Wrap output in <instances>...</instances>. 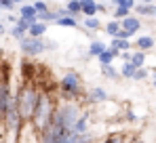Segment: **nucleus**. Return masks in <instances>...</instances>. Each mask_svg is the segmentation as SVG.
<instances>
[{
    "mask_svg": "<svg viewBox=\"0 0 156 143\" xmlns=\"http://www.w3.org/2000/svg\"><path fill=\"white\" fill-rule=\"evenodd\" d=\"M40 93H42V89H38L36 82H21V86L15 91L17 107H19V114L23 116V120H32L34 110L38 105V99H40Z\"/></svg>",
    "mask_w": 156,
    "mask_h": 143,
    "instance_id": "obj_1",
    "label": "nucleus"
},
{
    "mask_svg": "<svg viewBox=\"0 0 156 143\" xmlns=\"http://www.w3.org/2000/svg\"><path fill=\"white\" fill-rule=\"evenodd\" d=\"M59 103V97L51 95V91H42L40 93V99H38V105L34 110V116H32V124L36 126L38 133H42L49 124H51V118L55 114V107Z\"/></svg>",
    "mask_w": 156,
    "mask_h": 143,
    "instance_id": "obj_2",
    "label": "nucleus"
},
{
    "mask_svg": "<svg viewBox=\"0 0 156 143\" xmlns=\"http://www.w3.org/2000/svg\"><path fill=\"white\" fill-rule=\"evenodd\" d=\"M82 78L74 70H68L59 78V99H82Z\"/></svg>",
    "mask_w": 156,
    "mask_h": 143,
    "instance_id": "obj_3",
    "label": "nucleus"
},
{
    "mask_svg": "<svg viewBox=\"0 0 156 143\" xmlns=\"http://www.w3.org/2000/svg\"><path fill=\"white\" fill-rule=\"evenodd\" d=\"M19 48H21V53L26 55V57H38V55H42V53H47V47H44V36H23L21 40H19Z\"/></svg>",
    "mask_w": 156,
    "mask_h": 143,
    "instance_id": "obj_4",
    "label": "nucleus"
},
{
    "mask_svg": "<svg viewBox=\"0 0 156 143\" xmlns=\"http://www.w3.org/2000/svg\"><path fill=\"white\" fill-rule=\"evenodd\" d=\"M105 99H110V95H108V91H105L104 86H91V89L87 91V95H84L87 105H99Z\"/></svg>",
    "mask_w": 156,
    "mask_h": 143,
    "instance_id": "obj_5",
    "label": "nucleus"
},
{
    "mask_svg": "<svg viewBox=\"0 0 156 143\" xmlns=\"http://www.w3.org/2000/svg\"><path fill=\"white\" fill-rule=\"evenodd\" d=\"M21 78L23 82H36L38 80V65L32 59H23L21 61Z\"/></svg>",
    "mask_w": 156,
    "mask_h": 143,
    "instance_id": "obj_6",
    "label": "nucleus"
},
{
    "mask_svg": "<svg viewBox=\"0 0 156 143\" xmlns=\"http://www.w3.org/2000/svg\"><path fill=\"white\" fill-rule=\"evenodd\" d=\"M156 47V40L154 36H137L135 38V42H133V48H139V51H154Z\"/></svg>",
    "mask_w": 156,
    "mask_h": 143,
    "instance_id": "obj_7",
    "label": "nucleus"
},
{
    "mask_svg": "<svg viewBox=\"0 0 156 143\" xmlns=\"http://www.w3.org/2000/svg\"><path fill=\"white\" fill-rule=\"evenodd\" d=\"M19 17H23L27 19L30 23H34V21H38V11H36V6L34 4H19Z\"/></svg>",
    "mask_w": 156,
    "mask_h": 143,
    "instance_id": "obj_8",
    "label": "nucleus"
},
{
    "mask_svg": "<svg viewBox=\"0 0 156 143\" xmlns=\"http://www.w3.org/2000/svg\"><path fill=\"white\" fill-rule=\"evenodd\" d=\"M120 25H122L125 30H129L131 34L135 36V34H137V30H141V19H139L137 15H129V17L120 19Z\"/></svg>",
    "mask_w": 156,
    "mask_h": 143,
    "instance_id": "obj_9",
    "label": "nucleus"
},
{
    "mask_svg": "<svg viewBox=\"0 0 156 143\" xmlns=\"http://www.w3.org/2000/svg\"><path fill=\"white\" fill-rule=\"evenodd\" d=\"M135 11L141 17H156V4L154 2H137L135 4Z\"/></svg>",
    "mask_w": 156,
    "mask_h": 143,
    "instance_id": "obj_10",
    "label": "nucleus"
},
{
    "mask_svg": "<svg viewBox=\"0 0 156 143\" xmlns=\"http://www.w3.org/2000/svg\"><path fill=\"white\" fill-rule=\"evenodd\" d=\"M105 48H108V44H104L101 40H95V38H93V40H91V44H89V53H87V59H91V57H95V59H97V57H99V55L104 53Z\"/></svg>",
    "mask_w": 156,
    "mask_h": 143,
    "instance_id": "obj_11",
    "label": "nucleus"
},
{
    "mask_svg": "<svg viewBox=\"0 0 156 143\" xmlns=\"http://www.w3.org/2000/svg\"><path fill=\"white\" fill-rule=\"evenodd\" d=\"M47 30H49V23L38 19V21H34V23L30 25L27 34H30V36H38V38H40V36H44V34H47Z\"/></svg>",
    "mask_w": 156,
    "mask_h": 143,
    "instance_id": "obj_12",
    "label": "nucleus"
},
{
    "mask_svg": "<svg viewBox=\"0 0 156 143\" xmlns=\"http://www.w3.org/2000/svg\"><path fill=\"white\" fill-rule=\"evenodd\" d=\"M55 23L59 25V27H72V30H76V27H78V17L70 15V13H66V15H61Z\"/></svg>",
    "mask_w": 156,
    "mask_h": 143,
    "instance_id": "obj_13",
    "label": "nucleus"
},
{
    "mask_svg": "<svg viewBox=\"0 0 156 143\" xmlns=\"http://www.w3.org/2000/svg\"><path fill=\"white\" fill-rule=\"evenodd\" d=\"M80 2H82V15H84V17H93V15L99 13L95 0H80Z\"/></svg>",
    "mask_w": 156,
    "mask_h": 143,
    "instance_id": "obj_14",
    "label": "nucleus"
},
{
    "mask_svg": "<svg viewBox=\"0 0 156 143\" xmlns=\"http://www.w3.org/2000/svg\"><path fill=\"white\" fill-rule=\"evenodd\" d=\"M66 11L70 13V15H74V17H84L82 15V2L80 0H70V2H66Z\"/></svg>",
    "mask_w": 156,
    "mask_h": 143,
    "instance_id": "obj_15",
    "label": "nucleus"
},
{
    "mask_svg": "<svg viewBox=\"0 0 156 143\" xmlns=\"http://www.w3.org/2000/svg\"><path fill=\"white\" fill-rule=\"evenodd\" d=\"M135 72H137V65H133L131 61H122V65H120V76H122V78H127V80H133Z\"/></svg>",
    "mask_w": 156,
    "mask_h": 143,
    "instance_id": "obj_16",
    "label": "nucleus"
},
{
    "mask_svg": "<svg viewBox=\"0 0 156 143\" xmlns=\"http://www.w3.org/2000/svg\"><path fill=\"white\" fill-rule=\"evenodd\" d=\"M101 74H104V78H108V80H116V78H120V70H116L114 63L101 65Z\"/></svg>",
    "mask_w": 156,
    "mask_h": 143,
    "instance_id": "obj_17",
    "label": "nucleus"
},
{
    "mask_svg": "<svg viewBox=\"0 0 156 143\" xmlns=\"http://www.w3.org/2000/svg\"><path fill=\"white\" fill-rule=\"evenodd\" d=\"M131 63L141 68L146 65V51H139V48H133V57H131Z\"/></svg>",
    "mask_w": 156,
    "mask_h": 143,
    "instance_id": "obj_18",
    "label": "nucleus"
},
{
    "mask_svg": "<svg viewBox=\"0 0 156 143\" xmlns=\"http://www.w3.org/2000/svg\"><path fill=\"white\" fill-rule=\"evenodd\" d=\"M120 27H122V25H120V19H112V21H108V23H105L104 32L108 34V36H112V38H114V36L118 34V30H120Z\"/></svg>",
    "mask_w": 156,
    "mask_h": 143,
    "instance_id": "obj_19",
    "label": "nucleus"
},
{
    "mask_svg": "<svg viewBox=\"0 0 156 143\" xmlns=\"http://www.w3.org/2000/svg\"><path fill=\"white\" fill-rule=\"evenodd\" d=\"M114 59H116V55H114V53L110 51V47H108V48L104 51V53H101V55L97 57L99 65H108V63H114Z\"/></svg>",
    "mask_w": 156,
    "mask_h": 143,
    "instance_id": "obj_20",
    "label": "nucleus"
},
{
    "mask_svg": "<svg viewBox=\"0 0 156 143\" xmlns=\"http://www.w3.org/2000/svg\"><path fill=\"white\" fill-rule=\"evenodd\" d=\"M131 11L129 6H114V11H112V19H125V17H129Z\"/></svg>",
    "mask_w": 156,
    "mask_h": 143,
    "instance_id": "obj_21",
    "label": "nucleus"
},
{
    "mask_svg": "<svg viewBox=\"0 0 156 143\" xmlns=\"http://www.w3.org/2000/svg\"><path fill=\"white\" fill-rule=\"evenodd\" d=\"M82 27H87V30H99V27H101V21H99L95 15H93V17H84Z\"/></svg>",
    "mask_w": 156,
    "mask_h": 143,
    "instance_id": "obj_22",
    "label": "nucleus"
},
{
    "mask_svg": "<svg viewBox=\"0 0 156 143\" xmlns=\"http://www.w3.org/2000/svg\"><path fill=\"white\" fill-rule=\"evenodd\" d=\"M133 137H125L122 133H110V135H105L104 141H112V143H118V141H129Z\"/></svg>",
    "mask_w": 156,
    "mask_h": 143,
    "instance_id": "obj_23",
    "label": "nucleus"
},
{
    "mask_svg": "<svg viewBox=\"0 0 156 143\" xmlns=\"http://www.w3.org/2000/svg\"><path fill=\"white\" fill-rule=\"evenodd\" d=\"M148 76H150V70H148L146 65H141V68H137L135 76H133V80H135V82H141V80H146Z\"/></svg>",
    "mask_w": 156,
    "mask_h": 143,
    "instance_id": "obj_24",
    "label": "nucleus"
},
{
    "mask_svg": "<svg viewBox=\"0 0 156 143\" xmlns=\"http://www.w3.org/2000/svg\"><path fill=\"white\" fill-rule=\"evenodd\" d=\"M112 6H129V9H135L137 0H110Z\"/></svg>",
    "mask_w": 156,
    "mask_h": 143,
    "instance_id": "obj_25",
    "label": "nucleus"
},
{
    "mask_svg": "<svg viewBox=\"0 0 156 143\" xmlns=\"http://www.w3.org/2000/svg\"><path fill=\"white\" fill-rule=\"evenodd\" d=\"M120 118L127 120V122H137V114H135L133 110H125V112L120 114Z\"/></svg>",
    "mask_w": 156,
    "mask_h": 143,
    "instance_id": "obj_26",
    "label": "nucleus"
},
{
    "mask_svg": "<svg viewBox=\"0 0 156 143\" xmlns=\"http://www.w3.org/2000/svg\"><path fill=\"white\" fill-rule=\"evenodd\" d=\"M32 4L36 6V11H38V13H47V11H49V4H47L44 0H34Z\"/></svg>",
    "mask_w": 156,
    "mask_h": 143,
    "instance_id": "obj_27",
    "label": "nucleus"
},
{
    "mask_svg": "<svg viewBox=\"0 0 156 143\" xmlns=\"http://www.w3.org/2000/svg\"><path fill=\"white\" fill-rule=\"evenodd\" d=\"M0 6H2L4 11H13V9H15L17 4H15L13 0H0Z\"/></svg>",
    "mask_w": 156,
    "mask_h": 143,
    "instance_id": "obj_28",
    "label": "nucleus"
},
{
    "mask_svg": "<svg viewBox=\"0 0 156 143\" xmlns=\"http://www.w3.org/2000/svg\"><path fill=\"white\" fill-rule=\"evenodd\" d=\"M44 47H47V51H57V42L55 40H49V38H44Z\"/></svg>",
    "mask_w": 156,
    "mask_h": 143,
    "instance_id": "obj_29",
    "label": "nucleus"
},
{
    "mask_svg": "<svg viewBox=\"0 0 156 143\" xmlns=\"http://www.w3.org/2000/svg\"><path fill=\"white\" fill-rule=\"evenodd\" d=\"M97 9H99V13H108V4L104 2H97Z\"/></svg>",
    "mask_w": 156,
    "mask_h": 143,
    "instance_id": "obj_30",
    "label": "nucleus"
},
{
    "mask_svg": "<svg viewBox=\"0 0 156 143\" xmlns=\"http://www.w3.org/2000/svg\"><path fill=\"white\" fill-rule=\"evenodd\" d=\"M19 21V17H15V15H11V11H9V23H17Z\"/></svg>",
    "mask_w": 156,
    "mask_h": 143,
    "instance_id": "obj_31",
    "label": "nucleus"
},
{
    "mask_svg": "<svg viewBox=\"0 0 156 143\" xmlns=\"http://www.w3.org/2000/svg\"><path fill=\"white\" fill-rule=\"evenodd\" d=\"M6 32H9V30H6V27H4V23H0V36H4V34H6Z\"/></svg>",
    "mask_w": 156,
    "mask_h": 143,
    "instance_id": "obj_32",
    "label": "nucleus"
},
{
    "mask_svg": "<svg viewBox=\"0 0 156 143\" xmlns=\"http://www.w3.org/2000/svg\"><path fill=\"white\" fill-rule=\"evenodd\" d=\"M13 2H15V4H23L26 0H13Z\"/></svg>",
    "mask_w": 156,
    "mask_h": 143,
    "instance_id": "obj_33",
    "label": "nucleus"
},
{
    "mask_svg": "<svg viewBox=\"0 0 156 143\" xmlns=\"http://www.w3.org/2000/svg\"><path fill=\"white\" fill-rule=\"evenodd\" d=\"M152 84H154V89H156V74H154V80H152Z\"/></svg>",
    "mask_w": 156,
    "mask_h": 143,
    "instance_id": "obj_34",
    "label": "nucleus"
},
{
    "mask_svg": "<svg viewBox=\"0 0 156 143\" xmlns=\"http://www.w3.org/2000/svg\"><path fill=\"white\" fill-rule=\"evenodd\" d=\"M139 2H156V0H139Z\"/></svg>",
    "mask_w": 156,
    "mask_h": 143,
    "instance_id": "obj_35",
    "label": "nucleus"
},
{
    "mask_svg": "<svg viewBox=\"0 0 156 143\" xmlns=\"http://www.w3.org/2000/svg\"><path fill=\"white\" fill-rule=\"evenodd\" d=\"M2 55H4V51H2V48H0V57H2Z\"/></svg>",
    "mask_w": 156,
    "mask_h": 143,
    "instance_id": "obj_36",
    "label": "nucleus"
},
{
    "mask_svg": "<svg viewBox=\"0 0 156 143\" xmlns=\"http://www.w3.org/2000/svg\"><path fill=\"white\" fill-rule=\"evenodd\" d=\"M2 11H4V9H2V6H0V15H2Z\"/></svg>",
    "mask_w": 156,
    "mask_h": 143,
    "instance_id": "obj_37",
    "label": "nucleus"
},
{
    "mask_svg": "<svg viewBox=\"0 0 156 143\" xmlns=\"http://www.w3.org/2000/svg\"><path fill=\"white\" fill-rule=\"evenodd\" d=\"M63 2H70V0H63Z\"/></svg>",
    "mask_w": 156,
    "mask_h": 143,
    "instance_id": "obj_38",
    "label": "nucleus"
},
{
    "mask_svg": "<svg viewBox=\"0 0 156 143\" xmlns=\"http://www.w3.org/2000/svg\"><path fill=\"white\" fill-rule=\"evenodd\" d=\"M0 23H2V19H0Z\"/></svg>",
    "mask_w": 156,
    "mask_h": 143,
    "instance_id": "obj_39",
    "label": "nucleus"
},
{
    "mask_svg": "<svg viewBox=\"0 0 156 143\" xmlns=\"http://www.w3.org/2000/svg\"><path fill=\"white\" fill-rule=\"evenodd\" d=\"M154 19H156V17H154Z\"/></svg>",
    "mask_w": 156,
    "mask_h": 143,
    "instance_id": "obj_40",
    "label": "nucleus"
}]
</instances>
